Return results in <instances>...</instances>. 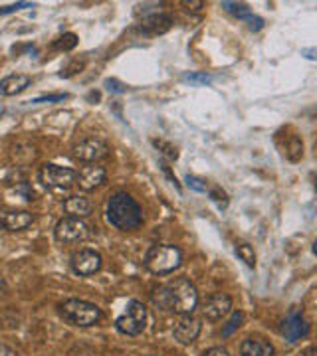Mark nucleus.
Here are the masks:
<instances>
[{"mask_svg":"<svg viewBox=\"0 0 317 356\" xmlns=\"http://www.w3.org/2000/svg\"><path fill=\"white\" fill-rule=\"evenodd\" d=\"M153 305L175 315H192L199 307V291L185 277H178L153 291Z\"/></svg>","mask_w":317,"mask_h":356,"instance_id":"f257e3e1","label":"nucleus"},{"mask_svg":"<svg viewBox=\"0 0 317 356\" xmlns=\"http://www.w3.org/2000/svg\"><path fill=\"white\" fill-rule=\"evenodd\" d=\"M105 216L114 228L121 229V232H133L143 224L141 206L135 202V198L131 194L123 191H117L109 196Z\"/></svg>","mask_w":317,"mask_h":356,"instance_id":"f03ea898","label":"nucleus"},{"mask_svg":"<svg viewBox=\"0 0 317 356\" xmlns=\"http://www.w3.org/2000/svg\"><path fill=\"white\" fill-rule=\"evenodd\" d=\"M58 311L65 323L79 329L93 327L102 321V309L86 299H65L63 303H60Z\"/></svg>","mask_w":317,"mask_h":356,"instance_id":"7ed1b4c3","label":"nucleus"},{"mask_svg":"<svg viewBox=\"0 0 317 356\" xmlns=\"http://www.w3.org/2000/svg\"><path fill=\"white\" fill-rule=\"evenodd\" d=\"M183 264V252L171 243H157L145 255V267L155 275L173 273Z\"/></svg>","mask_w":317,"mask_h":356,"instance_id":"20e7f679","label":"nucleus"},{"mask_svg":"<svg viewBox=\"0 0 317 356\" xmlns=\"http://www.w3.org/2000/svg\"><path fill=\"white\" fill-rule=\"evenodd\" d=\"M147 327V307L137 299L129 301L125 307V313L119 315L115 321V329L125 334V337H137Z\"/></svg>","mask_w":317,"mask_h":356,"instance_id":"39448f33","label":"nucleus"},{"mask_svg":"<svg viewBox=\"0 0 317 356\" xmlns=\"http://www.w3.org/2000/svg\"><path fill=\"white\" fill-rule=\"evenodd\" d=\"M38 180L40 184L46 186L48 191H68L70 186L76 184L77 172L68 166L46 163L38 168Z\"/></svg>","mask_w":317,"mask_h":356,"instance_id":"423d86ee","label":"nucleus"},{"mask_svg":"<svg viewBox=\"0 0 317 356\" xmlns=\"http://www.w3.org/2000/svg\"><path fill=\"white\" fill-rule=\"evenodd\" d=\"M54 238L60 243H79L89 238V226L82 218L63 216L54 226Z\"/></svg>","mask_w":317,"mask_h":356,"instance_id":"0eeeda50","label":"nucleus"},{"mask_svg":"<svg viewBox=\"0 0 317 356\" xmlns=\"http://www.w3.org/2000/svg\"><path fill=\"white\" fill-rule=\"evenodd\" d=\"M72 156L76 161H82V163H88V165H93L98 161H103L109 156V147L107 143H103L102 139H95V137H86L79 143L74 145L72 149Z\"/></svg>","mask_w":317,"mask_h":356,"instance_id":"6e6552de","label":"nucleus"},{"mask_svg":"<svg viewBox=\"0 0 317 356\" xmlns=\"http://www.w3.org/2000/svg\"><path fill=\"white\" fill-rule=\"evenodd\" d=\"M103 266V259L100 252L95 250H89V248H84V250H77L76 254L70 257V267L72 271L79 275V277H89V275H95Z\"/></svg>","mask_w":317,"mask_h":356,"instance_id":"1a4fd4ad","label":"nucleus"},{"mask_svg":"<svg viewBox=\"0 0 317 356\" xmlns=\"http://www.w3.org/2000/svg\"><path fill=\"white\" fill-rule=\"evenodd\" d=\"M201 321L194 317V315H178V321L173 327V337L175 341H178L180 344H192L199 334H201Z\"/></svg>","mask_w":317,"mask_h":356,"instance_id":"9d476101","label":"nucleus"},{"mask_svg":"<svg viewBox=\"0 0 317 356\" xmlns=\"http://www.w3.org/2000/svg\"><path fill=\"white\" fill-rule=\"evenodd\" d=\"M232 311V297L226 293H212L204 299L203 315L208 321H220Z\"/></svg>","mask_w":317,"mask_h":356,"instance_id":"9b49d317","label":"nucleus"},{"mask_svg":"<svg viewBox=\"0 0 317 356\" xmlns=\"http://www.w3.org/2000/svg\"><path fill=\"white\" fill-rule=\"evenodd\" d=\"M171 26H173V16H169V14L163 13H155L147 14L135 30H137L139 34H145V36H159V34L169 32Z\"/></svg>","mask_w":317,"mask_h":356,"instance_id":"f8f14e48","label":"nucleus"},{"mask_svg":"<svg viewBox=\"0 0 317 356\" xmlns=\"http://www.w3.org/2000/svg\"><path fill=\"white\" fill-rule=\"evenodd\" d=\"M105 178H107L105 168L98 165V163H93V165L84 166V168L77 172L76 184L84 192H91L95 191V188H100L103 182H105Z\"/></svg>","mask_w":317,"mask_h":356,"instance_id":"ddd939ff","label":"nucleus"},{"mask_svg":"<svg viewBox=\"0 0 317 356\" xmlns=\"http://www.w3.org/2000/svg\"><path fill=\"white\" fill-rule=\"evenodd\" d=\"M36 216L28 210H10L0 214V228L6 232H22L34 224Z\"/></svg>","mask_w":317,"mask_h":356,"instance_id":"4468645a","label":"nucleus"},{"mask_svg":"<svg viewBox=\"0 0 317 356\" xmlns=\"http://www.w3.org/2000/svg\"><path fill=\"white\" fill-rule=\"evenodd\" d=\"M307 331H309V329H307V323H305L302 311L292 309V311H290V315H288L286 321H284V327H281V334H284V339H286L288 343H295V341H300L302 337H305Z\"/></svg>","mask_w":317,"mask_h":356,"instance_id":"2eb2a0df","label":"nucleus"},{"mask_svg":"<svg viewBox=\"0 0 317 356\" xmlns=\"http://www.w3.org/2000/svg\"><path fill=\"white\" fill-rule=\"evenodd\" d=\"M32 86V77L26 74H10L4 79H0V95L2 97H13L18 95Z\"/></svg>","mask_w":317,"mask_h":356,"instance_id":"dca6fc26","label":"nucleus"},{"mask_svg":"<svg viewBox=\"0 0 317 356\" xmlns=\"http://www.w3.org/2000/svg\"><path fill=\"white\" fill-rule=\"evenodd\" d=\"M63 212L68 214V216H74V218H84L89 216L91 212H93V204L89 198L86 196H70V198H65L63 200Z\"/></svg>","mask_w":317,"mask_h":356,"instance_id":"f3484780","label":"nucleus"},{"mask_svg":"<svg viewBox=\"0 0 317 356\" xmlns=\"http://www.w3.org/2000/svg\"><path fill=\"white\" fill-rule=\"evenodd\" d=\"M242 356H274L276 348L274 344L268 343L264 339H244L240 343Z\"/></svg>","mask_w":317,"mask_h":356,"instance_id":"a211bd4d","label":"nucleus"},{"mask_svg":"<svg viewBox=\"0 0 317 356\" xmlns=\"http://www.w3.org/2000/svg\"><path fill=\"white\" fill-rule=\"evenodd\" d=\"M222 8L229 14H232L234 18H238V20H248V18L252 16L250 6L244 4V2H229V0H224V2H222Z\"/></svg>","mask_w":317,"mask_h":356,"instance_id":"6ab92c4d","label":"nucleus"},{"mask_svg":"<svg viewBox=\"0 0 317 356\" xmlns=\"http://www.w3.org/2000/svg\"><path fill=\"white\" fill-rule=\"evenodd\" d=\"M242 323H244V313L242 311H234L229 321H226V325H222V331H220L222 339H229L232 332L238 331L242 327Z\"/></svg>","mask_w":317,"mask_h":356,"instance_id":"aec40b11","label":"nucleus"},{"mask_svg":"<svg viewBox=\"0 0 317 356\" xmlns=\"http://www.w3.org/2000/svg\"><path fill=\"white\" fill-rule=\"evenodd\" d=\"M236 255L240 257L242 261L246 264L248 267H256V252H254V248L250 243H236Z\"/></svg>","mask_w":317,"mask_h":356,"instance_id":"412c9836","label":"nucleus"},{"mask_svg":"<svg viewBox=\"0 0 317 356\" xmlns=\"http://www.w3.org/2000/svg\"><path fill=\"white\" fill-rule=\"evenodd\" d=\"M153 145L161 151V154L163 156H167L169 161H177L178 159V151H177V147L175 145H171L169 140L165 139H153Z\"/></svg>","mask_w":317,"mask_h":356,"instance_id":"4be33fe9","label":"nucleus"},{"mask_svg":"<svg viewBox=\"0 0 317 356\" xmlns=\"http://www.w3.org/2000/svg\"><path fill=\"white\" fill-rule=\"evenodd\" d=\"M77 46V36L76 34H63L62 38H58L56 42H54V48L56 50H63V51H70V50H74Z\"/></svg>","mask_w":317,"mask_h":356,"instance_id":"5701e85b","label":"nucleus"},{"mask_svg":"<svg viewBox=\"0 0 317 356\" xmlns=\"http://www.w3.org/2000/svg\"><path fill=\"white\" fill-rule=\"evenodd\" d=\"M185 182H187V186H189L190 191L194 192H208L210 188H208V182L204 180V178H199V177H187L185 178Z\"/></svg>","mask_w":317,"mask_h":356,"instance_id":"b1692460","label":"nucleus"},{"mask_svg":"<svg viewBox=\"0 0 317 356\" xmlns=\"http://www.w3.org/2000/svg\"><path fill=\"white\" fill-rule=\"evenodd\" d=\"M210 192V200L212 202L218 204V208H226L229 206V196H226V192L222 191V188H212V191H208Z\"/></svg>","mask_w":317,"mask_h":356,"instance_id":"393cba45","label":"nucleus"},{"mask_svg":"<svg viewBox=\"0 0 317 356\" xmlns=\"http://www.w3.org/2000/svg\"><path fill=\"white\" fill-rule=\"evenodd\" d=\"M34 4L30 2H14V4H8V6H0V16L2 14H10L16 13V10H22V8H32Z\"/></svg>","mask_w":317,"mask_h":356,"instance_id":"a878e982","label":"nucleus"},{"mask_svg":"<svg viewBox=\"0 0 317 356\" xmlns=\"http://www.w3.org/2000/svg\"><path fill=\"white\" fill-rule=\"evenodd\" d=\"M185 79L190 81V83H196V86H206V83H210V76H206V74H187Z\"/></svg>","mask_w":317,"mask_h":356,"instance_id":"bb28decb","label":"nucleus"},{"mask_svg":"<svg viewBox=\"0 0 317 356\" xmlns=\"http://www.w3.org/2000/svg\"><path fill=\"white\" fill-rule=\"evenodd\" d=\"M246 22H248V28H250L252 32H258V30H262V28H264V20H262L260 16H254V14L248 18V20H246Z\"/></svg>","mask_w":317,"mask_h":356,"instance_id":"cd10ccee","label":"nucleus"},{"mask_svg":"<svg viewBox=\"0 0 317 356\" xmlns=\"http://www.w3.org/2000/svg\"><path fill=\"white\" fill-rule=\"evenodd\" d=\"M105 88L109 89V91H114V93H123L125 91V86L121 81H117V79H107L105 81Z\"/></svg>","mask_w":317,"mask_h":356,"instance_id":"c85d7f7f","label":"nucleus"},{"mask_svg":"<svg viewBox=\"0 0 317 356\" xmlns=\"http://www.w3.org/2000/svg\"><path fill=\"white\" fill-rule=\"evenodd\" d=\"M203 356H230V353L224 346H212V348L204 350Z\"/></svg>","mask_w":317,"mask_h":356,"instance_id":"c756f323","label":"nucleus"},{"mask_svg":"<svg viewBox=\"0 0 317 356\" xmlns=\"http://www.w3.org/2000/svg\"><path fill=\"white\" fill-rule=\"evenodd\" d=\"M68 95L65 93H58V95H44V97H38V99H34L32 103H52V102H63Z\"/></svg>","mask_w":317,"mask_h":356,"instance_id":"7c9ffc66","label":"nucleus"},{"mask_svg":"<svg viewBox=\"0 0 317 356\" xmlns=\"http://www.w3.org/2000/svg\"><path fill=\"white\" fill-rule=\"evenodd\" d=\"M161 168H163V172H165L167 177H169V180H171V182H173V184H175V188H177V191H180V186H178L177 178H175V175H173V172H171V168H169V166H167L165 163H161Z\"/></svg>","mask_w":317,"mask_h":356,"instance_id":"2f4dec72","label":"nucleus"},{"mask_svg":"<svg viewBox=\"0 0 317 356\" xmlns=\"http://www.w3.org/2000/svg\"><path fill=\"white\" fill-rule=\"evenodd\" d=\"M0 356H20L14 348H10V346H6V344L0 343Z\"/></svg>","mask_w":317,"mask_h":356,"instance_id":"473e14b6","label":"nucleus"},{"mask_svg":"<svg viewBox=\"0 0 317 356\" xmlns=\"http://www.w3.org/2000/svg\"><path fill=\"white\" fill-rule=\"evenodd\" d=\"M183 6H189L190 10H201L204 6V2H190V0H185Z\"/></svg>","mask_w":317,"mask_h":356,"instance_id":"72a5a7b5","label":"nucleus"},{"mask_svg":"<svg viewBox=\"0 0 317 356\" xmlns=\"http://www.w3.org/2000/svg\"><path fill=\"white\" fill-rule=\"evenodd\" d=\"M302 356H317V350H316V346H307L304 350V355Z\"/></svg>","mask_w":317,"mask_h":356,"instance_id":"f704fd0d","label":"nucleus"},{"mask_svg":"<svg viewBox=\"0 0 317 356\" xmlns=\"http://www.w3.org/2000/svg\"><path fill=\"white\" fill-rule=\"evenodd\" d=\"M6 291V285L4 283H0V297H2V293Z\"/></svg>","mask_w":317,"mask_h":356,"instance_id":"c9c22d12","label":"nucleus"}]
</instances>
